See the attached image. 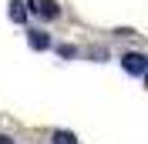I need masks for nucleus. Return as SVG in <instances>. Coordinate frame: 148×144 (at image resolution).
<instances>
[{
    "label": "nucleus",
    "instance_id": "obj_5",
    "mask_svg": "<svg viewBox=\"0 0 148 144\" xmlns=\"http://www.w3.org/2000/svg\"><path fill=\"white\" fill-rule=\"evenodd\" d=\"M51 144H77V137H74L71 131H54V137H51Z\"/></svg>",
    "mask_w": 148,
    "mask_h": 144
},
{
    "label": "nucleus",
    "instance_id": "obj_3",
    "mask_svg": "<svg viewBox=\"0 0 148 144\" xmlns=\"http://www.w3.org/2000/svg\"><path fill=\"white\" fill-rule=\"evenodd\" d=\"M30 10H34V14H40V17H47V20L61 17V7H57V0H34V3H30Z\"/></svg>",
    "mask_w": 148,
    "mask_h": 144
},
{
    "label": "nucleus",
    "instance_id": "obj_2",
    "mask_svg": "<svg viewBox=\"0 0 148 144\" xmlns=\"http://www.w3.org/2000/svg\"><path fill=\"white\" fill-rule=\"evenodd\" d=\"M27 44H30V50H51V44H54V40H51V34H47V30H27Z\"/></svg>",
    "mask_w": 148,
    "mask_h": 144
},
{
    "label": "nucleus",
    "instance_id": "obj_1",
    "mask_svg": "<svg viewBox=\"0 0 148 144\" xmlns=\"http://www.w3.org/2000/svg\"><path fill=\"white\" fill-rule=\"evenodd\" d=\"M121 67H125L131 77H145L148 74V57L138 54V50H128V54H121Z\"/></svg>",
    "mask_w": 148,
    "mask_h": 144
},
{
    "label": "nucleus",
    "instance_id": "obj_4",
    "mask_svg": "<svg viewBox=\"0 0 148 144\" xmlns=\"http://www.w3.org/2000/svg\"><path fill=\"white\" fill-rule=\"evenodd\" d=\"M10 20H14V24H24V20H27V7H24L20 0H10Z\"/></svg>",
    "mask_w": 148,
    "mask_h": 144
},
{
    "label": "nucleus",
    "instance_id": "obj_7",
    "mask_svg": "<svg viewBox=\"0 0 148 144\" xmlns=\"http://www.w3.org/2000/svg\"><path fill=\"white\" fill-rule=\"evenodd\" d=\"M0 144H14V137H7V134H0Z\"/></svg>",
    "mask_w": 148,
    "mask_h": 144
},
{
    "label": "nucleus",
    "instance_id": "obj_6",
    "mask_svg": "<svg viewBox=\"0 0 148 144\" xmlns=\"http://www.w3.org/2000/svg\"><path fill=\"white\" fill-rule=\"evenodd\" d=\"M57 54L64 57V60H71V57H77V47H71V44H61V47H57Z\"/></svg>",
    "mask_w": 148,
    "mask_h": 144
}]
</instances>
